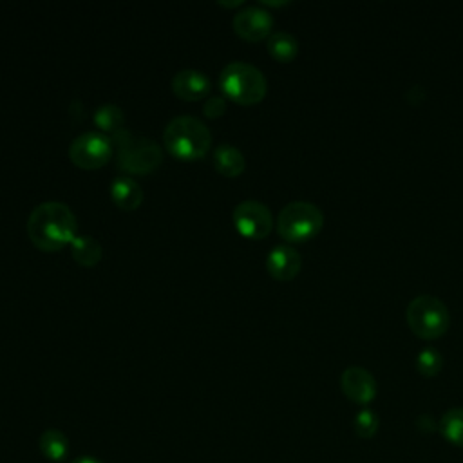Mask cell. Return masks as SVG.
I'll return each mask as SVG.
<instances>
[{
    "label": "cell",
    "mask_w": 463,
    "mask_h": 463,
    "mask_svg": "<svg viewBox=\"0 0 463 463\" xmlns=\"http://www.w3.org/2000/svg\"><path fill=\"white\" fill-rule=\"evenodd\" d=\"M163 143L174 157L194 161L201 159L208 152L212 145V134L199 118L183 114L172 118L166 123Z\"/></svg>",
    "instance_id": "cell-2"
},
{
    "label": "cell",
    "mask_w": 463,
    "mask_h": 463,
    "mask_svg": "<svg viewBox=\"0 0 463 463\" xmlns=\"http://www.w3.org/2000/svg\"><path fill=\"white\" fill-rule=\"evenodd\" d=\"M71 463H103V461H99L94 456H80V458H74Z\"/></svg>",
    "instance_id": "cell-23"
},
{
    "label": "cell",
    "mask_w": 463,
    "mask_h": 463,
    "mask_svg": "<svg viewBox=\"0 0 463 463\" xmlns=\"http://www.w3.org/2000/svg\"><path fill=\"white\" fill-rule=\"evenodd\" d=\"M441 367H443V356L439 354V351H436L432 347H425L423 351L418 353L416 369L421 376H425V378L438 376Z\"/></svg>",
    "instance_id": "cell-20"
},
{
    "label": "cell",
    "mask_w": 463,
    "mask_h": 463,
    "mask_svg": "<svg viewBox=\"0 0 463 463\" xmlns=\"http://www.w3.org/2000/svg\"><path fill=\"white\" fill-rule=\"evenodd\" d=\"M123 121L125 114L114 103H103L94 110V123L105 132H118L119 128H123Z\"/></svg>",
    "instance_id": "cell-19"
},
{
    "label": "cell",
    "mask_w": 463,
    "mask_h": 463,
    "mask_svg": "<svg viewBox=\"0 0 463 463\" xmlns=\"http://www.w3.org/2000/svg\"><path fill=\"white\" fill-rule=\"evenodd\" d=\"M233 224L248 239H264L273 228V215L264 203L246 199L233 208Z\"/></svg>",
    "instance_id": "cell-8"
},
{
    "label": "cell",
    "mask_w": 463,
    "mask_h": 463,
    "mask_svg": "<svg viewBox=\"0 0 463 463\" xmlns=\"http://www.w3.org/2000/svg\"><path fill=\"white\" fill-rule=\"evenodd\" d=\"M212 159H213V166L217 168V172L222 175H230V177L239 175L246 166L244 154L232 143L217 145L213 148Z\"/></svg>",
    "instance_id": "cell-14"
},
{
    "label": "cell",
    "mask_w": 463,
    "mask_h": 463,
    "mask_svg": "<svg viewBox=\"0 0 463 463\" xmlns=\"http://www.w3.org/2000/svg\"><path fill=\"white\" fill-rule=\"evenodd\" d=\"M110 197L123 210H136L143 201L141 186L128 175H116L110 183Z\"/></svg>",
    "instance_id": "cell-13"
},
{
    "label": "cell",
    "mask_w": 463,
    "mask_h": 463,
    "mask_svg": "<svg viewBox=\"0 0 463 463\" xmlns=\"http://www.w3.org/2000/svg\"><path fill=\"white\" fill-rule=\"evenodd\" d=\"M268 52L279 61H291L298 54V42L286 31H275L268 36Z\"/></svg>",
    "instance_id": "cell-17"
},
{
    "label": "cell",
    "mask_w": 463,
    "mask_h": 463,
    "mask_svg": "<svg viewBox=\"0 0 463 463\" xmlns=\"http://www.w3.org/2000/svg\"><path fill=\"white\" fill-rule=\"evenodd\" d=\"M271 27L273 16L260 5H248L233 16L235 33L248 42H259L262 38H268L271 34Z\"/></svg>",
    "instance_id": "cell-9"
},
{
    "label": "cell",
    "mask_w": 463,
    "mask_h": 463,
    "mask_svg": "<svg viewBox=\"0 0 463 463\" xmlns=\"http://www.w3.org/2000/svg\"><path fill=\"white\" fill-rule=\"evenodd\" d=\"M78 222L72 210L61 201H45L34 206L27 219L31 242L43 251L61 250L78 235Z\"/></svg>",
    "instance_id": "cell-1"
},
{
    "label": "cell",
    "mask_w": 463,
    "mask_h": 463,
    "mask_svg": "<svg viewBox=\"0 0 463 463\" xmlns=\"http://www.w3.org/2000/svg\"><path fill=\"white\" fill-rule=\"evenodd\" d=\"M224 110H226V99L221 98V96H212L203 105V112L208 118H219Z\"/></svg>",
    "instance_id": "cell-22"
},
{
    "label": "cell",
    "mask_w": 463,
    "mask_h": 463,
    "mask_svg": "<svg viewBox=\"0 0 463 463\" xmlns=\"http://www.w3.org/2000/svg\"><path fill=\"white\" fill-rule=\"evenodd\" d=\"M38 447L40 452L54 463H60L69 456V438L60 429H45L40 434Z\"/></svg>",
    "instance_id": "cell-15"
},
{
    "label": "cell",
    "mask_w": 463,
    "mask_h": 463,
    "mask_svg": "<svg viewBox=\"0 0 463 463\" xmlns=\"http://www.w3.org/2000/svg\"><path fill=\"white\" fill-rule=\"evenodd\" d=\"M172 89L181 99L195 101L210 92L212 81L199 69H181L172 78Z\"/></svg>",
    "instance_id": "cell-12"
},
{
    "label": "cell",
    "mask_w": 463,
    "mask_h": 463,
    "mask_svg": "<svg viewBox=\"0 0 463 463\" xmlns=\"http://www.w3.org/2000/svg\"><path fill=\"white\" fill-rule=\"evenodd\" d=\"M219 4L224 7H235V5H241L242 0H219Z\"/></svg>",
    "instance_id": "cell-24"
},
{
    "label": "cell",
    "mask_w": 463,
    "mask_h": 463,
    "mask_svg": "<svg viewBox=\"0 0 463 463\" xmlns=\"http://www.w3.org/2000/svg\"><path fill=\"white\" fill-rule=\"evenodd\" d=\"M322 226L324 213L309 201H291L277 217V232L288 242L309 241L322 230Z\"/></svg>",
    "instance_id": "cell-6"
},
{
    "label": "cell",
    "mask_w": 463,
    "mask_h": 463,
    "mask_svg": "<svg viewBox=\"0 0 463 463\" xmlns=\"http://www.w3.org/2000/svg\"><path fill=\"white\" fill-rule=\"evenodd\" d=\"M354 432L358 438L362 439H371L376 432H378V416L374 411L371 409H362L358 411V414L354 416Z\"/></svg>",
    "instance_id": "cell-21"
},
{
    "label": "cell",
    "mask_w": 463,
    "mask_h": 463,
    "mask_svg": "<svg viewBox=\"0 0 463 463\" xmlns=\"http://www.w3.org/2000/svg\"><path fill=\"white\" fill-rule=\"evenodd\" d=\"M438 429L449 443L456 447H463V407L449 409L441 416Z\"/></svg>",
    "instance_id": "cell-18"
},
{
    "label": "cell",
    "mask_w": 463,
    "mask_h": 463,
    "mask_svg": "<svg viewBox=\"0 0 463 463\" xmlns=\"http://www.w3.org/2000/svg\"><path fill=\"white\" fill-rule=\"evenodd\" d=\"M405 320L416 336L434 340L447 333L450 326V313L438 297L420 295L409 302Z\"/></svg>",
    "instance_id": "cell-5"
},
{
    "label": "cell",
    "mask_w": 463,
    "mask_h": 463,
    "mask_svg": "<svg viewBox=\"0 0 463 463\" xmlns=\"http://www.w3.org/2000/svg\"><path fill=\"white\" fill-rule=\"evenodd\" d=\"M71 253L74 257V260L81 266H94L99 262L103 248L99 244L98 239H94L92 235H85V233H78L72 241H71Z\"/></svg>",
    "instance_id": "cell-16"
},
{
    "label": "cell",
    "mask_w": 463,
    "mask_h": 463,
    "mask_svg": "<svg viewBox=\"0 0 463 463\" xmlns=\"http://www.w3.org/2000/svg\"><path fill=\"white\" fill-rule=\"evenodd\" d=\"M340 387H342V392L354 403L358 405H367L374 400L376 396V380L374 376L364 369V367H347L344 373H342V378H340Z\"/></svg>",
    "instance_id": "cell-10"
},
{
    "label": "cell",
    "mask_w": 463,
    "mask_h": 463,
    "mask_svg": "<svg viewBox=\"0 0 463 463\" xmlns=\"http://www.w3.org/2000/svg\"><path fill=\"white\" fill-rule=\"evenodd\" d=\"M112 156V139L98 130H87L76 136L69 146V157L74 165L92 170L103 166Z\"/></svg>",
    "instance_id": "cell-7"
},
{
    "label": "cell",
    "mask_w": 463,
    "mask_h": 463,
    "mask_svg": "<svg viewBox=\"0 0 463 463\" xmlns=\"http://www.w3.org/2000/svg\"><path fill=\"white\" fill-rule=\"evenodd\" d=\"M110 139L118 146V166L127 174H148L163 161V150L154 139L134 136L128 128H119Z\"/></svg>",
    "instance_id": "cell-3"
},
{
    "label": "cell",
    "mask_w": 463,
    "mask_h": 463,
    "mask_svg": "<svg viewBox=\"0 0 463 463\" xmlns=\"http://www.w3.org/2000/svg\"><path fill=\"white\" fill-rule=\"evenodd\" d=\"M219 87L228 99L241 105H253L266 96L268 81L259 67L246 61H230L221 71Z\"/></svg>",
    "instance_id": "cell-4"
},
{
    "label": "cell",
    "mask_w": 463,
    "mask_h": 463,
    "mask_svg": "<svg viewBox=\"0 0 463 463\" xmlns=\"http://www.w3.org/2000/svg\"><path fill=\"white\" fill-rule=\"evenodd\" d=\"M302 268V257L289 244H277L266 257V269L277 280H293Z\"/></svg>",
    "instance_id": "cell-11"
}]
</instances>
